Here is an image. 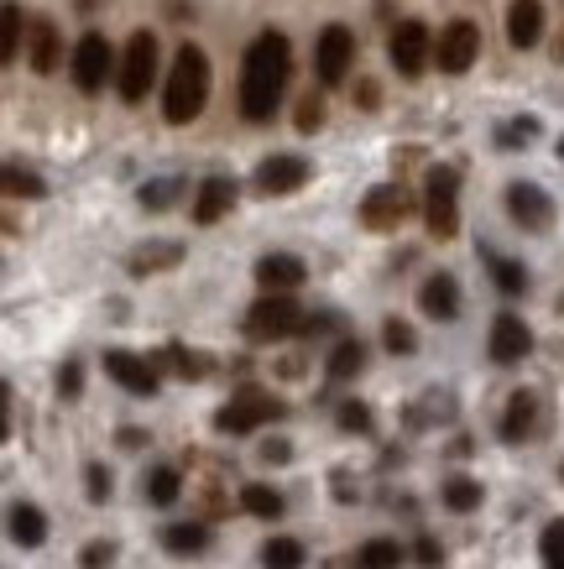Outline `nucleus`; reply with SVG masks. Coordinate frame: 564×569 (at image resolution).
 <instances>
[{
  "instance_id": "obj_34",
  "label": "nucleus",
  "mask_w": 564,
  "mask_h": 569,
  "mask_svg": "<svg viewBox=\"0 0 564 569\" xmlns=\"http://www.w3.org/2000/svg\"><path fill=\"white\" fill-rule=\"evenodd\" d=\"M486 261H492L496 288H502V293H507V298H517V293H523V288H528V272H523L517 261H507V257H486Z\"/></svg>"
},
{
  "instance_id": "obj_31",
  "label": "nucleus",
  "mask_w": 564,
  "mask_h": 569,
  "mask_svg": "<svg viewBox=\"0 0 564 569\" xmlns=\"http://www.w3.org/2000/svg\"><path fill=\"white\" fill-rule=\"evenodd\" d=\"M481 497H486V491H481V481H471V476H449L445 481V507L449 512H476Z\"/></svg>"
},
{
  "instance_id": "obj_4",
  "label": "nucleus",
  "mask_w": 564,
  "mask_h": 569,
  "mask_svg": "<svg viewBox=\"0 0 564 569\" xmlns=\"http://www.w3.org/2000/svg\"><path fill=\"white\" fill-rule=\"evenodd\" d=\"M116 84L126 104H141L152 94V84H157V37L152 32H137L126 42V52H120V63H116Z\"/></svg>"
},
{
  "instance_id": "obj_18",
  "label": "nucleus",
  "mask_w": 564,
  "mask_h": 569,
  "mask_svg": "<svg viewBox=\"0 0 564 569\" xmlns=\"http://www.w3.org/2000/svg\"><path fill=\"white\" fill-rule=\"evenodd\" d=\"M304 261L288 257V251H273V257L257 261V282L267 293H293V288H304Z\"/></svg>"
},
{
  "instance_id": "obj_24",
  "label": "nucleus",
  "mask_w": 564,
  "mask_h": 569,
  "mask_svg": "<svg viewBox=\"0 0 564 569\" xmlns=\"http://www.w3.org/2000/svg\"><path fill=\"white\" fill-rule=\"evenodd\" d=\"M209 522H168V528H162V549L168 553H205L209 549Z\"/></svg>"
},
{
  "instance_id": "obj_25",
  "label": "nucleus",
  "mask_w": 564,
  "mask_h": 569,
  "mask_svg": "<svg viewBox=\"0 0 564 569\" xmlns=\"http://www.w3.org/2000/svg\"><path fill=\"white\" fill-rule=\"evenodd\" d=\"M236 507H240V512H251V518H261V522H277V518H283V497H277L273 486H261V481L240 486V491H236Z\"/></svg>"
},
{
  "instance_id": "obj_1",
  "label": "nucleus",
  "mask_w": 564,
  "mask_h": 569,
  "mask_svg": "<svg viewBox=\"0 0 564 569\" xmlns=\"http://www.w3.org/2000/svg\"><path fill=\"white\" fill-rule=\"evenodd\" d=\"M293 79V48L283 32H261L251 48H246V63H240V116L246 121H273L277 104H283V89Z\"/></svg>"
},
{
  "instance_id": "obj_15",
  "label": "nucleus",
  "mask_w": 564,
  "mask_h": 569,
  "mask_svg": "<svg viewBox=\"0 0 564 569\" xmlns=\"http://www.w3.org/2000/svg\"><path fill=\"white\" fill-rule=\"evenodd\" d=\"M507 214H513L523 230H533V236H538V230H548V224H554V199H548L538 183H513V189H507Z\"/></svg>"
},
{
  "instance_id": "obj_39",
  "label": "nucleus",
  "mask_w": 564,
  "mask_h": 569,
  "mask_svg": "<svg viewBox=\"0 0 564 569\" xmlns=\"http://www.w3.org/2000/svg\"><path fill=\"white\" fill-rule=\"evenodd\" d=\"M79 392H85V366L63 361V366H58V397H63V402H73Z\"/></svg>"
},
{
  "instance_id": "obj_13",
  "label": "nucleus",
  "mask_w": 564,
  "mask_h": 569,
  "mask_svg": "<svg viewBox=\"0 0 564 569\" xmlns=\"http://www.w3.org/2000/svg\"><path fill=\"white\" fill-rule=\"evenodd\" d=\"M492 361L496 366H517L533 356V329L517 319V313H496L492 319Z\"/></svg>"
},
{
  "instance_id": "obj_33",
  "label": "nucleus",
  "mask_w": 564,
  "mask_h": 569,
  "mask_svg": "<svg viewBox=\"0 0 564 569\" xmlns=\"http://www.w3.org/2000/svg\"><path fill=\"white\" fill-rule=\"evenodd\" d=\"M178 491H184V486H178V470H152V476H147V501H152V507H172V501H178Z\"/></svg>"
},
{
  "instance_id": "obj_2",
  "label": "nucleus",
  "mask_w": 564,
  "mask_h": 569,
  "mask_svg": "<svg viewBox=\"0 0 564 569\" xmlns=\"http://www.w3.org/2000/svg\"><path fill=\"white\" fill-rule=\"evenodd\" d=\"M205 104H209V58H205V48L184 42L168 69V84H162V116L172 126H188V121H199Z\"/></svg>"
},
{
  "instance_id": "obj_26",
  "label": "nucleus",
  "mask_w": 564,
  "mask_h": 569,
  "mask_svg": "<svg viewBox=\"0 0 564 569\" xmlns=\"http://www.w3.org/2000/svg\"><path fill=\"white\" fill-rule=\"evenodd\" d=\"M0 193H6V199H42V193H48V183H42L32 168L0 162Z\"/></svg>"
},
{
  "instance_id": "obj_23",
  "label": "nucleus",
  "mask_w": 564,
  "mask_h": 569,
  "mask_svg": "<svg viewBox=\"0 0 564 569\" xmlns=\"http://www.w3.org/2000/svg\"><path fill=\"white\" fill-rule=\"evenodd\" d=\"M184 261V246L178 241H147V246H137L131 251V277H152V272H168V267H178Z\"/></svg>"
},
{
  "instance_id": "obj_48",
  "label": "nucleus",
  "mask_w": 564,
  "mask_h": 569,
  "mask_svg": "<svg viewBox=\"0 0 564 569\" xmlns=\"http://www.w3.org/2000/svg\"><path fill=\"white\" fill-rule=\"evenodd\" d=\"M120 445H126V449H141V445H147V433H141V429H120Z\"/></svg>"
},
{
  "instance_id": "obj_30",
  "label": "nucleus",
  "mask_w": 564,
  "mask_h": 569,
  "mask_svg": "<svg viewBox=\"0 0 564 569\" xmlns=\"http://www.w3.org/2000/svg\"><path fill=\"white\" fill-rule=\"evenodd\" d=\"M360 366H366V346H360V340H340V346L329 350V366H325V371L335 381H350Z\"/></svg>"
},
{
  "instance_id": "obj_16",
  "label": "nucleus",
  "mask_w": 564,
  "mask_h": 569,
  "mask_svg": "<svg viewBox=\"0 0 564 569\" xmlns=\"http://www.w3.org/2000/svg\"><path fill=\"white\" fill-rule=\"evenodd\" d=\"M418 309H424L428 319L449 325V319L461 313V282H455L449 272H434V277L424 282V288H418Z\"/></svg>"
},
{
  "instance_id": "obj_49",
  "label": "nucleus",
  "mask_w": 564,
  "mask_h": 569,
  "mask_svg": "<svg viewBox=\"0 0 564 569\" xmlns=\"http://www.w3.org/2000/svg\"><path fill=\"white\" fill-rule=\"evenodd\" d=\"M560 152H564V141H560Z\"/></svg>"
},
{
  "instance_id": "obj_29",
  "label": "nucleus",
  "mask_w": 564,
  "mask_h": 569,
  "mask_svg": "<svg viewBox=\"0 0 564 569\" xmlns=\"http://www.w3.org/2000/svg\"><path fill=\"white\" fill-rule=\"evenodd\" d=\"M261 565L267 569H304V543H298V538H267V543H261Z\"/></svg>"
},
{
  "instance_id": "obj_6",
  "label": "nucleus",
  "mask_w": 564,
  "mask_h": 569,
  "mask_svg": "<svg viewBox=\"0 0 564 569\" xmlns=\"http://www.w3.org/2000/svg\"><path fill=\"white\" fill-rule=\"evenodd\" d=\"M277 418H283V397L236 392L220 413H215V429L230 433V439H240V433H257V429H267V423H277Z\"/></svg>"
},
{
  "instance_id": "obj_3",
  "label": "nucleus",
  "mask_w": 564,
  "mask_h": 569,
  "mask_svg": "<svg viewBox=\"0 0 564 569\" xmlns=\"http://www.w3.org/2000/svg\"><path fill=\"white\" fill-rule=\"evenodd\" d=\"M424 224H428L434 241H449V236L461 230V173H455V168H428Z\"/></svg>"
},
{
  "instance_id": "obj_41",
  "label": "nucleus",
  "mask_w": 564,
  "mask_h": 569,
  "mask_svg": "<svg viewBox=\"0 0 564 569\" xmlns=\"http://www.w3.org/2000/svg\"><path fill=\"white\" fill-rule=\"evenodd\" d=\"M85 491L89 501H110V470L95 460V466H85Z\"/></svg>"
},
{
  "instance_id": "obj_32",
  "label": "nucleus",
  "mask_w": 564,
  "mask_h": 569,
  "mask_svg": "<svg viewBox=\"0 0 564 569\" xmlns=\"http://www.w3.org/2000/svg\"><path fill=\"white\" fill-rule=\"evenodd\" d=\"M157 366H168V371H178L184 381H199V377L209 371L205 356H194V350H184V346H168L162 356H157Z\"/></svg>"
},
{
  "instance_id": "obj_5",
  "label": "nucleus",
  "mask_w": 564,
  "mask_h": 569,
  "mask_svg": "<svg viewBox=\"0 0 564 569\" xmlns=\"http://www.w3.org/2000/svg\"><path fill=\"white\" fill-rule=\"evenodd\" d=\"M298 329H304V309H298L293 293H267L246 309V335L251 340H288Z\"/></svg>"
},
{
  "instance_id": "obj_46",
  "label": "nucleus",
  "mask_w": 564,
  "mask_h": 569,
  "mask_svg": "<svg viewBox=\"0 0 564 569\" xmlns=\"http://www.w3.org/2000/svg\"><path fill=\"white\" fill-rule=\"evenodd\" d=\"M11 439V387L0 381V445Z\"/></svg>"
},
{
  "instance_id": "obj_19",
  "label": "nucleus",
  "mask_w": 564,
  "mask_h": 569,
  "mask_svg": "<svg viewBox=\"0 0 564 569\" xmlns=\"http://www.w3.org/2000/svg\"><path fill=\"white\" fill-rule=\"evenodd\" d=\"M533 423H538V392H513L507 397V413H502V439L507 445H528L533 439Z\"/></svg>"
},
{
  "instance_id": "obj_43",
  "label": "nucleus",
  "mask_w": 564,
  "mask_h": 569,
  "mask_svg": "<svg viewBox=\"0 0 564 569\" xmlns=\"http://www.w3.org/2000/svg\"><path fill=\"white\" fill-rule=\"evenodd\" d=\"M413 559H418L424 569H439V565H445V549H439V538H418V543H413Z\"/></svg>"
},
{
  "instance_id": "obj_7",
  "label": "nucleus",
  "mask_w": 564,
  "mask_h": 569,
  "mask_svg": "<svg viewBox=\"0 0 564 569\" xmlns=\"http://www.w3.org/2000/svg\"><path fill=\"white\" fill-rule=\"evenodd\" d=\"M350 63H356V32H350V27H325V32H319V48H314L319 84H325V89L345 84Z\"/></svg>"
},
{
  "instance_id": "obj_11",
  "label": "nucleus",
  "mask_w": 564,
  "mask_h": 569,
  "mask_svg": "<svg viewBox=\"0 0 564 569\" xmlns=\"http://www.w3.org/2000/svg\"><path fill=\"white\" fill-rule=\"evenodd\" d=\"M481 52V27L476 21H449L445 32H439V42H434V63L445 73H465L471 63H476Z\"/></svg>"
},
{
  "instance_id": "obj_28",
  "label": "nucleus",
  "mask_w": 564,
  "mask_h": 569,
  "mask_svg": "<svg viewBox=\"0 0 564 569\" xmlns=\"http://www.w3.org/2000/svg\"><path fill=\"white\" fill-rule=\"evenodd\" d=\"M403 565V543L397 538H366L356 549V569H397Z\"/></svg>"
},
{
  "instance_id": "obj_17",
  "label": "nucleus",
  "mask_w": 564,
  "mask_h": 569,
  "mask_svg": "<svg viewBox=\"0 0 564 569\" xmlns=\"http://www.w3.org/2000/svg\"><path fill=\"white\" fill-rule=\"evenodd\" d=\"M58 58H63V42H58V27L48 17H32L27 21V63L37 73H52L58 69Z\"/></svg>"
},
{
  "instance_id": "obj_27",
  "label": "nucleus",
  "mask_w": 564,
  "mask_h": 569,
  "mask_svg": "<svg viewBox=\"0 0 564 569\" xmlns=\"http://www.w3.org/2000/svg\"><path fill=\"white\" fill-rule=\"evenodd\" d=\"M27 42V17H21V6H0V63H17V48Z\"/></svg>"
},
{
  "instance_id": "obj_50",
  "label": "nucleus",
  "mask_w": 564,
  "mask_h": 569,
  "mask_svg": "<svg viewBox=\"0 0 564 569\" xmlns=\"http://www.w3.org/2000/svg\"><path fill=\"white\" fill-rule=\"evenodd\" d=\"M560 476H564V470H560Z\"/></svg>"
},
{
  "instance_id": "obj_47",
  "label": "nucleus",
  "mask_w": 564,
  "mask_h": 569,
  "mask_svg": "<svg viewBox=\"0 0 564 569\" xmlns=\"http://www.w3.org/2000/svg\"><path fill=\"white\" fill-rule=\"evenodd\" d=\"M376 100H382V94H376L372 79H366V84H356V104H360V110H376Z\"/></svg>"
},
{
  "instance_id": "obj_14",
  "label": "nucleus",
  "mask_w": 564,
  "mask_h": 569,
  "mask_svg": "<svg viewBox=\"0 0 564 569\" xmlns=\"http://www.w3.org/2000/svg\"><path fill=\"white\" fill-rule=\"evenodd\" d=\"M408 209H413L408 189H397V183H382V189H372L366 199H360V224H366V230H397Z\"/></svg>"
},
{
  "instance_id": "obj_22",
  "label": "nucleus",
  "mask_w": 564,
  "mask_h": 569,
  "mask_svg": "<svg viewBox=\"0 0 564 569\" xmlns=\"http://www.w3.org/2000/svg\"><path fill=\"white\" fill-rule=\"evenodd\" d=\"M507 37H513V48H538V37H544V6L538 0H513Z\"/></svg>"
},
{
  "instance_id": "obj_8",
  "label": "nucleus",
  "mask_w": 564,
  "mask_h": 569,
  "mask_svg": "<svg viewBox=\"0 0 564 569\" xmlns=\"http://www.w3.org/2000/svg\"><path fill=\"white\" fill-rule=\"evenodd\" d=\"M110 73H116V48L100 32L79 37V48H73V84L85 89V94H100Z\"/></svg>"
},
{
  "instance_id": "obj_45",
  "label": "nucleus",
  "mask_w": 564,
  "mask_h": 569,
  "mask_svg": "<svg viewBox=\"0 0 564 569\" xmlns=\"http://www.w3.org/2000/svg\"><path fill=\"white\" fill-rule=\"evenodd\" d=\"M261 460H267V466H288L293 445H288V439H267V445H261Z\"/></svg>"
},
{
  "instance_id": "obj_20",
  "label": "nucleus",
  "mask_w": 564,
  "mask_h": 569,
  "mask_svg": "<svg viewBox=\"0 0 564 569\" xmlns=\"http://www.w3.org/2000/svg\"><path fill=\"white\" fill-rule=\"evenodd\" d=\"M236 183L230 178H205L199 183V193H194V220L199 224H215V220H225L230 214V204H236Z\"/></svg>"
},
{
  "instance_id": "obj_12",
  "label": "nucleus",
  "mask_w": 564,
  "mask_h": 569,
  "mask_svg": "<svg viewBox=\"0 0 564 569\" xmlns=\"http://www.w3.org/2000/svg\"><path fill=\"white\" fill-rule=\"evenodd\" d=\"M314 178V168H308V157H293V152H277L267 157L257 168V189L267 193V199H277V193H298Z\"/></svg>"
},
{
  "instance_id": "obj_21",
  "label": "nucleus",
  "mask_w": 564,
  "mask_h": 569,
  "mask_svg": "<svg viewBox=\"0 0 564 569\" xmlns=\"http://www.w3.org/2000/svg\"><path fill=\"white\" fill-rule=\"evenodd\" d=\"M6 528H11V538H17L21 549H42V543H48V512L32 507V501H17V507L6 512Z\"/></svg>"
},
{
  "instance_id": "obj_44",
  "label": "nucleus",
  "mask_w": 564,
  "mask_h": 569,
  "mask_svg": "<svg viewBox=\"0 0 564 569\" xmlns=\"http://www.w3.org/2000/svg\"><path fill=\"white\" fill-rule=\"evenodd\" d=\"M319 116H325V104H319V94H308V100L298 104V131H314V126H319Z\"/></svg>"
},
{
  "instance_id": "obj_40",
  "label": "nucleus",
  "mask_w": 564,
  "mask_h": 569,
  "mask_svg": "<svg viewBox=\"0 0 564 569\" xmlns=\"http://www.w3.org/2000/svg\"><path fill=\"white\" fill-rule=\"evenodd\" d=\"M79 565H85V569H110V565H116V543H110V538H95V543L79 553Z\"/></svg>"
},
{
  "instance_id": "obj_42",
  "label": "nucleus",
  "mask_w": 564,
  "mask_h": 569,
  "mask_svg": "<svg viewBox=\"0 0 564 569\" xmlns=\"http://www.w3.org/2000/svg\"><path fill=\"white\" fill-rule=\"evenodd\" d=\"M533 131H538V121H528V116H523V121H513V126H502V147H507V152H517V147H523V141H533Z\"/></svg>"
},
{
  "instance_id": "obj_36",
  "label": "nucleus",
  "mask_w": 564,
  "mask_h": 569,
  "mask_svg": "<svg viewBox=\"0 0 564 569\" xmlns=\"http://www.w3.org/2000/svg\"><path fill=\"white\" fill-rule=\"evenodd\" d=\"M178 189H184V183H178V178H152V183H141V209H168L172 199H178Z\"/></svg>"
},
{
  "instance_id": "obj_9",
  "label": "nucleus",
  "mask_w": 564,
  "mask_h": 569,
  "mask_svg": "<svg viewBox=\"0 0 564 569\" xmlns=\"http://www.w3.org/2000/svg\"><path fill=\"white\" fill-rule=\"evenodd\" d=\"M105 371L131 397H157V387H162V366L137 356V350H105Z\"/></svg>"
},
{
  "instance_id": "obj_35",
  "label": "nucleus",
  "mask_w": 564,
  "mask_h": 569,
  "mask_svg": "<svg viewBox=\"0 0 564 569\" xmlns=\"http://www.w3.org/2000/svg\"><path fill=\"white\" fill-rule=\"evenodd\" d=\"M538 559H544V569H564V518H554L544 528V538H538Z\"/></svg>"
},
{
  "instance_id": "obj_37",
  "label": "nucleus",
  "mask_w": 564,
  "mask_h": 569,
  "mask_svg": "<svg viewBox=\"0 0 564 569\" xmlns=\"http://www.w3.org/2000/svg\"><path fill=\"white\" fill-rule=\"evenodd\" d=\"M335 418H340L345 433H372V408H366V402H356V397H345Z\"/></svg>"
},
{
  "instance_id": "obj_10",
  "label": "nucleus",
  "mask_w": 564,
  "mask_h": 569,
  "mask_svg": "<svg viewBox=\"0 0 564 569\" xmlns=\"http://www.w3.org/2000/svg\"><path fill=\"white\" fill-rule=\"evenodd\" d=\"M393 69L403 73V79H418V73L428 69V58H434V37H428L424 21H397L393 27Z\"/></svg>"
},
{
  "instance_id": "obj_38",
  "label": "nucleus",
  "mask_w": 564,
  "mask_h": 569,
  "mask_svg": "<svg viewBox=\"0 0 564 569\" xmlns=\"http://www.w3.org/2000/svg\"><path fill=\"white\" fill-rule=\"evenodd\" d=\"M382 346L393 350V356H413L418 340H413V329L403 325V319H387V325H382Z\"/></svg>"
}]
</instances>
